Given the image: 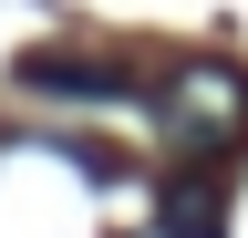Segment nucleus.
<instances>
[{
	"label": "nucleus",
	"mask_w": 248,
	"mask_h": 238,
	"mask_svg": "<svg viewBox=\"0 0 248 238\" xmlns=\"http://www.w3.org/2000/svg\"><path fill=\"white\" fill-rule=\"evenodd\" d=\"M155 238H166V228H155Z\"/></svg>",
	"instance_id": "obj_4"
},
{
	"label": "nucleus",
	"mask_w": 248,
	"mask_h": 238,
	"mask_svg": "<svg viewBox=\"0 0 248 238\" xmlns=\"http://www.w3.org/2000/svg\"><path fill=\"white\" fill-rule=\"evenodd\" d=\"M155 125H166V145H186V156H217V145L248 135V83L228 63H186L166 94H155Z\"/></svg>",
	"instance_id": "obj_1"
},
{
	"label": "nucleus",
	"mask_w": 248,
	"mask_h": 238,
	"mask_svg": "<svg viewBox=\"0 0 248 238\" xmlns=\"http://www.w3.org/2000/svg\"><path fill=\"white\" fill-rule=\"evenodd\" d=\"M21 83H31V94H62V104H114V94H124V73L83 63V52H31Z\"/></svg>",
	"instance_id": "obj_3"
},
{
	"label": "nucleus",
	"mask_w": 248,
	"mask_h": 238,
	"mask_svg": "<svg viewBox=\"0 0 248 238\" xmlns=\"http://www.w3.org/2000/svg\"><path fill=\"white\" fill-rule=\"evenodd\" d=\"M155 228L166 238H228V176H166Z\"/></svg>",
	"instance_id": "obj_2"
}]
</instances>
